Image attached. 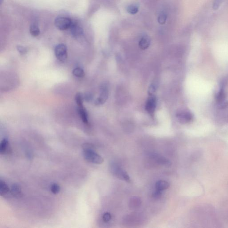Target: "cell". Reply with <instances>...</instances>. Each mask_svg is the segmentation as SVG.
<instances>
[{"label": "cell", "mask_w": 228, "mask_h": 228, "mask_svg": "<svg viewBox=\"0 0 228 228\" xmlns=\"http://www.w3.org/2000/svg\"><path fill=\"white\" fill-rule=\"evenodd\" d=\"M84 155L86 160L90 162L96 164H101L103 159L100 155L95 152L92 147L84 149Z\"/></svg>", "instance_id": "cell-1"}, {"label": "cell", "mask_w": 228, "mask_h": 228, "mask_svg": "<svg viewBox=\"0 0 228 228\" xmlns=\"http://www.w3.org/2000/svg\"><path fill=\"white\" fill-rule=\"evenodd\" d=\"M54 53L57 59L60 61L64 62L68 58L67 46L64 44L57 45L55 47Z\"/></svg>", "instance_id": "cell-2"}, {"label": "cell", "mask_w": 228, "mask_h": 228, "mask_svg": "<svg viewBox=\"0 0 228 228\" xmlns=\"http://www.w3.org/2000/svg\"><path fill=\"white\" fill-rule=\"evenodd\" d=\"M72 23L70 18L65 17H60L55 19L54 23L58 29L61 30H64L70 28Z\"/></svg>", "instance_id": "cell-3"}, {"label": "cell", "mask_w": 228, "mask_h": 228, "mask_svg": "<svg viewBox=\"0 0 228 228\" xmlns=\"http://www.w3.org/2000/svg\"><path fill=\"white\" fill-rule=\"evenodd\" d=\"M112 173L120 179H122L127 182H130V179L129 175L125 171L122 169L118 165L113 164L111 166Z\"/></svg>", "instance_id": "cell-4"}, {"label": "cell", "mask_w": 228, "mask_h": 228, "mask_svg": "<svg viewBox=\"0 0 228 228\" xmlns=\"http://www.w3.org/2000/svg\"><path fill=\"white\" fill-rule=\"evenodd\" d=\"M108 97V90L107 86L106 85L103 84L100 88V93L99 96L95 100V104L96 105H100L106 102Z\"/></svg>", "instance_id": "cell-5"}, {"label": "cell", "mask_w": 228, "mask_h": 228, "mask_svg": "<svg viewBox=\"0 0 228 228\" xmlns=\"http://www.w3.org/2000/svg\"><path fill=\"white\" fill-rule=\"evenodd\" d=\"M178 121L182 123L190 122L193 119V115L189 111H182L177 113L176 115Z\"/></svg>", "instance_id": "cell-6"}, {"label": "cell", "mask_w": 228, "mask_h": 228, "mask_svg": "<svg viewBox=\"0 0 228 228\" xmlns=\"http://www.w3.org/2000/svg\"><path fill=\"white\" fill-rule=\"evenodd\" d=\"M156 105V99L154 96H150L146 104L145 109L150 115L154 113Z\"/></svg>", "instance_id": "cell-7"}, {"label": "cell", "mask_w": 228, "mask_h": 228, "mask_svg": "<svg viewBox=\"0 0 228 228\" xmlns=\"http://www.w3.org/2000/svg\"><path fill=\"white\" fill-rule=\"evenodd\" d=\"M71 34L74 37H78L83 33V30L76 22H72L70 27Z\"/></svg>", "instance_id": "cell-8"}, {"label": "cell", "mask_w": 228, "mask_h": 228, "mask_svg": "<svg viewBox=\"0 0 228 228\" xmlns=\"http://www.w3.org/2000/svg\"><path fill=\"white\" fill-rule=\"evenodd\" d=\"M151 43V40L149 36L145 35L140 39L139 43V48L142 49H145L148 48Z\"/></svg>", "instance_id": "cell-9"}, {"label": "cell", "mask_w": 228, "mask_h": 228, "mask_svg": "<svg viewBox=\"0 0 228 228\" xmlns=\"http://www.w3.org/2000/svg\"><path fill=\"white\" fill-rule=\"evenodd\" d=\"M78 114L82 121L85 124H88V115L86 109L84 106H82V107H78Z\"/></svg>", "instance_id": "cell-10"}, {"label": "cell", "mask_w": 228, "mask_h": 228, "mask_svg": "<svg viewBox=\"0 0 228 228\" xmlns=\"http://www.w3.org/2000/svg\"><path fill=\"white\" fill-rule=\"evenodd\" d=\"M169 186V183L167 181L160 180L156 183L155 189H156V190L162 192L168 189Z\"/></svg>", "instance_id": "cell-11"}, {"label": "cell", "mask_w": 228, "mask_h": 228, "mask_svg": "<svg viewBox=\"0 0 228 228\" xmlns=\"http://www.w3.org/2000/svg\"><path fill=\"white\" fill-rule=\"evenodd\" d=\"M9 188L7 184L2 180L0 181V195L2 197L7 196L9 192Z\"/></svg>", "instance_id": "cell-12"}, {"label": "cell", "mask_w": 228, "mask_h": 228, "mask_svg": "<svg viewBox=\"0 0 228 228\" xmlns=\"http://www.w3.org/2000/svg\"><path fill=\"white\" fill-rule=\"evenodd\" d=\"M11 192L12 195L15 197H19L22 196V192L21 188L17 184H14L12 185Z\"/></svg>", "instance_id": "cell-13"}, {"label": "cell", "mask_w": 228, "mask_h": 228, "mask_svg": "<svg viewBox=\"0 0 228 228\" xmlns=\"http://www.w3.org/2000/svg\"><path fill=\"white\" fill-rule=\"evenodd\" d=\"M9 146V141L7 139H3L0 144V153L4 154L7 151Z\"/></svg>", "instance_id": "cell-14"}, {"label": "cell", "mask_w": 228, "mask_h": 228, "mask_svg": "<svg viewBox=\"0 0 228 228\" xmlns=\"http://www.w3.org/2000/svg\"><path fill=\"white\" fill-rule=\"evenodd\" d=\"M30 31L32 36L33 37L38 36L40 34V30L38 24L36 23H32L30 27Z\"/></svg>", "instance_id": "cell-15"}, {"label": "cell", "mask_w": 228, "mask_h": 228, "mask_svg": "<svg viewBox=\"0 0 228 228\" xmlns=\"http://www.w3.org/2000/svg\"><path fill=\"white\" fill-rule=\"evenodd\" d=\"M73 75L78 78H83L85 76V72L84 70L80 68H76L73 70Z\"/></svg>", "instance_id": "cell-16"}, {"label": "cell", "mask_w": 228, "mask_h": 228, "mask_svg": "<svg viewBox=\"0 0 228 228\" xmlns=\"http://www.w3.org/2000/svg\"><path fill=\"white\" fill-rule=\"evenodd\" d=\"M84 100V95L82 93L78 92L76 94L75 97V100L78 107L83 106Z\"/></svg>", "instance_id": "cell-17"}, {"label": "cell", "mask_w": 228, "mask_h": 228, "mask_svg": "<svg viewBox=\"0 0 228 228\" xmlns=\"http://www.w3.org/2000/svg\"><path fill=\"white\" fill-rule=\"evenodd\" d=\"M127 10L128 13L131 15H136L139 11V7L137 5H131L128 7Z\"/></svg>", "instance_id": "cell-18"}, {"label": "cell", "mask_w": 228, "mask_h": 228, "mask_svg": "<svg viewBox=\"0 0 228 228\" xmlns=\"http://www.w3.org/2000/svg\"><path fill=\"white\" fill-rule=\"evenodd\" d=\"M167 19V15L164 12H161L158 17V22L160 24H164Z\"/></svg>", "instance_id": "cell-19"}, {"label": "cell", "mask_w": 228, "mask_h": 228, "mask_svg": "<svg viewBox=\"0 0 228 228\" xmlns=\"http://www.w3.org/2000/svg\"><path fill=\"white\" fill-rule=\"evenodd\" d=\"M224 98H225V94H224V91L223 89H221L220 91L216 95V99L217 101L219 102H222L223 101Z\"/></svg>", "instance_id": "cell-20"}, {"label": "cell", "mask_w": 228, "mask_h": 228, "mask_svg": "<svg viewBox=\"0 0 228 228\" xmlns=\"http://www.w3.org/2000/svg\"><path fill=\"white\" fill-rule=\"evenodd\" d=\"M51 191L52 193L56 194L60 191V187L57 184H54L51 187Z\"/></svg>", "instance_id": "cell-21"}, {"label": "cell", "mask_w": 228, "mask_h": 228, "mask_svg": "<svg viewBox=\"0 0 228 228\" xmlns=\"http://www.w3.org/2000/svg\"><path fill=\"white\" fill-rule=\"evenodd\" d=\"M156 89V86L155 84H152L148 89V94L150 96H153Z\"/></svg>", "instance_id": "cell-22"}, {"label": "cell", "mask_w": 228, "mask_h": 228, "mask_svg": "<svg viewBox=\"0 0 228 228\" xmlns=\"http://www.w3.org/2000/svg\"><path fill=\"white\" fill-rule=\"evenodd\" d=\"M17 51L21 55L25 54L27 53V50L26 48L22 46H17Z\"/></svg>", "instance_id": "cell-23"}, {"label": "cell", "mask_w": 228, "mask_h": 228, "mask_svg": "<svg viewBox=\"0 0 228 228\" xmlns=\"http://www.w3.org/2000/svg\"><path fill=\"white\" fill-rule=\"evenodd\" d=\"M111 216L110 213H105L102 216V219L103 221L105 222H107L109 221L111 219Z\"/></svg>", "instance_id": "cell-24"}, {"label": "cell", "mask_w": 228, "mask_h": 228, "mask_svg": "<svg viewBox=\"0 0 228 228\" xmlns=\"http://www.w3.org/2000/svg\"><path fill=\"white\" fill-rule=\"evenodd\" d=\"M84 99L87 102H89L92 99V95L89 93H86L84 95Z\"/></svg>", "instance_id": "cell-25"}]
</instances>
